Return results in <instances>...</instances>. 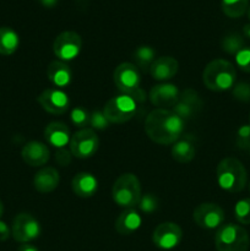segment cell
<instances>
[{"label":"cell","instance_id":"obj_1","mask_svg":"<svg viewBox=\"0 0 250 251\" xmlns=\"http://www.w3.org/2000/svg\"><path fill=\"white\" fill-rule=\"evenodd\" d=\"M185 122L173 110L156 108L145 120V132L158 145H173L183 136Z\"/></svg>","mask_w":250,"mask_h":251},{"label":"cell","instance_id":"obj_2","mask_svg":"<svg viewBox=\"0 0 250 251\" xmlns=\"http://www.w3.org/2000/svg\"><path fill=\"white\" fill-rule=\"evenodd\" d=\"M237 80L235 66L225 59H215L203 69V85L215 92H223L234 87Z\"/></svg>","mask_w":250,"mask_h":251},{"label":"cell","instance_id":"obj_3","mask_svg":"<svg viewBox=\"0 0 250 251\" xmlns=\"http://www.w3.org/2000/svg\"><path fill=\"white\" fill-rule=\"evenodd\" d=\"M216 176L220 188L228 193H239L245 188L248 181L247 169L234 157L223 158L218 163Z\"/></svg>","mask_w":250,"mask_h":251},{"label":"cell","instance_id":"obj_4","mask_svg":"<svg viewBox=\"0 0 250 251\" xmlns=\"http://www.w3.org/2000/svg\"><path fill=\"white\" fill-rule=\"evenodd\" d=\"M113 201L124 208H134L141 199V184L132 173L122 174L115 180L112 189Z\"/></svg>","mask_w":250,"mask_h":251},{"label":"cell","instance_id":"obj_5","mask_svg":"<svg viewBox=\"0 0 250 251\" xmlns=\"http://www.w3.org/2000/svg\"><path fill=\"white\" fill-rule=\"evenodd\" d=\"M249 245V234L239 225H222L215 234V247L217 251H248Z\"/></svg>","mask_w":250,"mask_h":251},{"label":"cell","instance_id":"obj_6","mask_svg":"<svg viewBox=\"0 0 250 251\" xmlns=\"http://www.w3.org/2000/svg\"><path fill=\"white\" fill-rule=\"evenodd\" d=\"M136 109V100L131 96L122 93L117 97L110 98L105 103L103 113H104L108 122L112 123V124H123V123L129 122L135 117Z\"/></svg>","mask_w":250,"mask_h":251},{"label":"cell","instance_id":"obj_7","mask_svg":"<svg viewBox=\"0 0 250 251\" xmlns=\"http://www.w3.org/2000/svg\"><path fill=\"white\" fill-rule=\"evenodd\" d=\"M70 151L73 156L85 159L95 156L100 147V140L92 129H81L70 137Z\"/></svg>","mask_w":250,"mask_h":251},{"label":"cell","instance_id":"obj_8","mask_svg":"<svg viewBox=\"0 0 250 251\" xmlns=\"http://www.w3.org/2000/svg\"><path fill=\"white\" fill-rule=\"evenodd\" d=\"M41 225L29 213H19L12 222L11 234L16 242L26 244L41 235Z\"/></svg>","mask_w":250,"mask_h":251},{"label":"cell","instance_id":"obj_9","mask_svg":"<svg viewBox=\"0 0 250 251\" xmlns=\"http://www.w3.org/2000/svg\"><path fill=\"white\" fill-rule=\"evenodd\" d=\"M113 80L118 90L124 95H130L140 87L141 75L139 68L132 63H122L115 68Z\"/></svg>","mask_w":250,"mask_h":251},{"label":"cell","instance_id":"obj_10","mask_svg":"<svg viewBox=\"0 0 250 251\" xmlns=\"http://www.w3.org/2000/svg\"><path fill=\"white\" fill-rule=\"evenodd\" d=\"M193 220L203 229H216L223 225L225 211L217 203L203 202L196 206L193 212Z\"/></svg>","mask_w":250,"mask_h":251},{"label":"cell","instance_id":"obj_11","mask_svg":"<svg viewBox=\"0 0 250 251\" xmlns=\"http://www.w3.org/2000/svg\"><path fill=\"white\" fill-rule=\"evenodd\" d=\"M82 41L76 32L64 31L54 39L53 51L61 61H70L80 54Z\"/></svg>","mask_w":250,"mask_h":251},{"label":"cell","instance_id":"obj_12","mask_svg":"<svg viewBox=\"0 0 250 251\" xmlns=\"http://www.w3.org/2000/svg\"><path fill=\"white\" fill-rule=\"evenodd\" d=\"M183 239V230L176 223L163 222L154 228L152 242L158 249L172 250L178 247Z\"/></svg>","mask_w":250,"mask_h":251},{"label":"cell","instance_id":"obj_13","mask_svg":"<svg viewBox=\"0 0 250 251\" xmlns=\"http://www.w3.org/2000/svg\"><path fill=\"white\" fill-rule=\"evenodd\" d=\"M41 107L50 114H64L70 107V100L68 95L60 88H48L44 90L37 98Z\"/></svg>","mask_w":250,"mask_h":251},{"label":"cell","instance_id":"obj_14","mask_svg":"<svg viewBox=\"0 0 250 251\" xmlns=\"http://www.w3.org/2000/svg\"><path fill=\"white\" fill-rule=\"evenodd\" d=\"M180 93L178 87L172 83H161L152 87L150 91V100L152 104L158 108L168 109V107H174L178 103Z\"/></svg>","mask_w":250,"mask_h":251},{"label":"cell","instance_id":"obj_15","mask_svg":"<svg viewBox=\"0 0 250 251\" xmlns=\"http://www.w3.org/2000/svg\"><path fill=\"white\" fill-rule=\"evenodd\" d=\"M22 159L25 163L31 167H42L49 161V152L48 146L41 141H29L24 146L21 151Z\"/></svg>","mask_w":250,"mask_h":251},{"label":"cell","instance_id":"obj_16","mask_svg":"<svg viewBox=\"0 0 250 251\" xmlns=\"http://www.w3.org/2000/svg\"><path fill=\"white\" fill-rule=\"evenodd\" d=\"M179 64L173 56H161L152 63L150 68V74L157 81H167L176 75Z\"/></svg>","mask_w":250,"mask_h":251},{"label":"cell","instance_id":"obj_17","mask_svg":"<svg viewBox=\"0 0 250 251\" xmlns=\"http://www.w3.org/2000/svg\"><path fill=\"white\" fill-rule=\"evenodd\" d=\"M59 183H60V176L54 167H44L39 169L33 178L34 189L42 194L51 193L55 190Z\"/></svg>","mask_w":250,"mask_h":251},{"label":"cell","instance_id":"obj_18","mask_svg":"<svg viewBox=\"0 0 250 251\" xmlns=\"http://www.w3.org/2000/svg\"><path fill=\"white\" fill-rule=\"evenodd\" d=\"M71 188H73L74 194L78 198H92L98 190V180L93 174L81 172L73 178Z\"/></svg>","mask_w":250,"mask_h":251},{"label":"cell","instance_id":"obj_19","mask_svg":"<svg viewBox=\"0 0 250 251\" xmlns=\"http://www.w3.org/2000/svg\"><path fill=\"white\" fill-rule=\"evenodd\" d=\"M47 144L55 149H64L70 142V130L64 123L51 122L44 129Z\"/></svg>","mask_w":250,"mask_h":251},{"label":"cell","instance_id":"obj_20","mask_svg":"<svg viewBox=\"0 0 250 251\" xmlns=\"http://www.w3.org/2000/svg\"><path fill=\"white\" fill-rule=\"evenodd\" d=\"M196 153V146L191 135L181 136L172 146V157L179 163H189L194 159Z\"/></svg>","mask_w":250,"mask_h":251},{"label":"cell","instance_id":"obj_21","mask_svg":"<svg viewBox=\"0 0 250 251\" xmlns=\"http://www.w3.org/2000/svg\"><path fill=\"white\" fill-rule=\"evenodd\" d=\"M141 222V216L134 208H126L118 216L114 227L120 235H130L139 229Z\"/></svg>","mask_w":250,"mask_h":251},{"label":"cell","instance_id":"obj_22","mask_svg":"<svg viewBox=\"0 0 250 251\" xmlns=\"http://www.w3.org/2000/svg\"><path fill=\"white\" fill-rule=\"evenodd\" d=\"M47 75H48L49 81L59 88H64L70 85L71 77H73L71 69L69 68L68 64L61 60L51 61L47 69Z\"/></svg>","mask_w":250,"mask_h":251},{"label":"cell","instance_id":"obj_23","mask_svg":"<svg viewBox=\"0 0 250 251\" xmlns=\"http://www.w3.org/2000/svg\"><path fill=\"white\" fill-rule=\"evenodd\" d=\"M20 44L19 34L10 27H0V54L11 55Z\"/></svg>","mask_w":250,"mask_h":251},{"label":"cell","instance_id":"obj_24","mask_svg":"<svg viewBox=\"0 0 250 251\" xmlns=\"http://www.w3.org/2000/svg\"><path fill=\"white\" fill-rule=\"evenodd\" d=\"M221 7L225 16L238 19L248 11L249 0H221Z\"/></svg>","mask_w":250,"mask_h":251},{"label":"cell","instance_id":"obj_25","mask_svg":"<svg viewBox=\"0 0 250 251\" xmlns=\"http://www.w3.org/2000/svg\"><path fill=\"white\" fill-rule=\"evenodd\" d=\"M154 56H156V50L150 46H141L134 51V59L136 66L142 69V70H147V69L151 68L152 63L156 60Z\"/></svg>","mask_w":250,"mask_h":251},{"label":"cell","instance_id":"obj_26","mask_svg":"<svg viewBox=\"0 0 250 251\" xmlns=\"http://www.w3.org/2000/svg\"><path fill=\"white\" fill-rule=\"evenodd\" d=\"M221 47L223 50L228 54L237 55L243 48H244V39L238 33L225 34L221 41Z\"/></svg>","mask_w":250,"mask_h":251},{"label":"cell","instance_id":"obj_27","mask_svg":"<svg viewBox=\"0 0 250 251\" xmlns=\"http://www.w3.org/2000/svg\"><path fill=\"white\" fill-rule=\"evenodd\" d=\"M234 216L240 225H250V199H243L235 203Z\"/></svg>","mask_w":250,"mask_h":251},{"label":"cell","instance_id":"obj_28","mask_svg":"<svg viewBox=\"0 0 250 251\" xmlns=\"http://www.w3.org/2000/svg\"><path fill=\"white\" fill-rule=\"evenodd\" d=\"M90 115L91 114L85 109V108L76 107L71 110L70 119L76 127L85 129V127L90 124Z\"/></svg>","mask_w":250,"mask_h":251},{"label":"cell","instance_id":"obj_29","mask_svg":"<svg viewBox=\"0 0 250 251\" xmlns=\"http://www.w3.org/2000/svg\"><path fill=\"white\" fill-rule=\"evenodd\" d=\"M172 110H173L176 115H179L184 122L188 119H191V118L196 114V112H198L196 108H194L193 105H190L189 103L184 102V100H178V103L174 105Z\"/></svg>","mask_w":250,"mask_h":251},{"label":"cell","instance_id":"obj_30","mask_svg":"<svg viewBox=\"0 0 250 251\" xmlns=\"http://www.w3.org/2000/svg\"><path fill=\"white\" fill-rule=\"evenodd\" d=\"M137 206H139L141 212L152 213L154 211H157V208H158V199L153 194H146V195L141 196Z\"/></svg>","mask_w":250,"mask_h":251},{"label":"cell","instance_id":"obj_31","mask_svg":"<svg viewBox=\"0 0 250 251\" xmlns=\"http://www.w3.org/2000/svg\"><path fill=\"white\" fill-rule=\"evenodd\" d=\"M233 97L243 103L250 102V83L239 82L233 87Z\"/></svg>","mask_w":250,"mask_h":251},{"label":"cell","instance_id":"obj_32","mask_svg":"<svg viewBox=\"0 0 250 251\" xmlns=\"http://www.w3.org/2000/svg\"><path fill=\"white\" fill-rule=\"evenodd\" d=\"M90 125L92 130H104L109 126V122L105 118L104 113L100 110H95L90 115Z\"/></svg>","mask_w":250,"mask_h":251},{"label":"cell","instance_id":"obj_33","mask_svg":"<svg viewBox=\"0 0 250 251\" xmlns=\"http://www.w3.org/2000/svg\"><path fill=\"white\" fill-rule=\"evenodd\" d=\"M237 146L240 150L250 149V125L245 124L239 127L237 132Z\"/></svg>","mask_w":250,"mask_h":251},{"label":"cell","instance_id":"obj_34","mask_svg":"<svg viewBox=\"0 0 250 251\" xmlns=\"http://www.w3.org/2000/svg\"><path fill=\"white\" fill-rule=\"evenodd\" d=\"M235 63L240 70L250 74V47H245L235 55Z\"/></svg>","mask_w":250,"mask_h":251},{"label":"cell","instance_id":"obj_35","mask_svg":"<svg viewBox=\"0 0 250 251\" xmlns=\"http://www.w3.org/2000/svg\"><path fill=\"white\" fill-rule=\"evenodd\" d=\"M179 100L189 103V104L193 105V107L196 108L198 110L200 109L201 105H202V100H201V98L199 97V95L196 93V91L191 90V88H186V90L180 95Z\"/></svg>","mask_w":250,"mask_h":251},{"label":"cell","instance_id":"obj_36","mask_svg":"<svg viewBox=\"0 0 250 251\" xmlns=\"http://www.w3.org/2000/svg\"><path fill=\"white\" fill-rule=\"evenodd\" d=\"M73 159V153L66 149H58L55 153V162L60 167H68Z\"/></svg>","mask_w":250,"mask_h":251},{"label":"cell","instance_id":"obj_37","mask_svg":"<svg viewBox=\"0 0 250 251\" xmlns=\"http://www.w3.org/2000/svg\"><path fill=\"white\" fill-rule=\"evenodd\" d=\"M11 235V230H10L9 226L4 222V221L0 220V242H5L7 240Z\"/></svg>","mask_w":250,"mask_h":251},{"label":"cell","instance_id":"obj_38","mask_svg":"<svg viewBox=\"0 0 250 251\" xmlns=\"http://www.w3.org/2000/svg\"><path fill=\"white\" fill-rule=\"evenodd\" d=\"M38 1L41 2L42 6L47 7V9H51V7H54L58 4L59 0H38Z\"/></svg>","mask_w":250,"mask_h":251},{"label":"cell","instance_id":"obj_39","mask_svg":"<svg viewBox=\"0 0 250 251\" xmlns=\"http://www.w3.org/2000/svg\"><path fill=\"white\" fill-rule=\"evenodd\" d=\"M19 251H39V250L37 249V248L34 247V245L26 243V244H22L21 247L19 248Z\"/></svg>","mask_w":250,"mask_h":251},{"label":"cell","instance_id":"obj_40","mask_svg":"<svg viewBox=\"0 0 250 251\" xmlns=\"http://www.w3.org/2000/svg\"><path fill=\"white\" fill-rule=\"evenodd\" d=\"M243 33H244V36L247 38H250V24L245 25L244 28H243Z\"/></svg>","mask_w":250,"mask_h":251},{"label":"cell","instance_id":"obj_41","mask_svg":"<svg viewBox=\"0 0 250 251\" xmlns=\"http://www.w3.org/2000/svg\"><path fill=\"white\" fill-rule=\"evenodd\" d=\"M2 212H4V206H2L1 201H0V218H1V216H2Z\"/></svg>","mask_w":250,"mask_h":251},{"label":"cell","instance_id":"obj_42","mask_svg":"<svg viewBox=\"0 0 250 251\" xmlns=\"http://www.w3.org/2000/svg\"><path fill=\"white\" fill-rule=\"evenodd\" d=\"M248 17H249V20H250V5H249V7H248Z\"/></svg>","mask_w":250,"mask_h":251},{"label":"cell","instance_id":"obj_43","mask_svg":"<svg viewBox=\"0 0 250 251\" xmlns=\"http://www.w3.org/2000/svg\"><path fill=\"white\" fill-rule=\"evenodd\" d=\"M248 189H249V193H250V183H249V185H248Z\"/></svg>","mask_w":250,"mask_h":251},{"label":"cell","instance_id":"obj_44","mask_svg":"<svg viewBox=\"0 0 250 251\" xmlns=\"http://www.w3.org/2000/svg\"><path fill=\"white\" fill-rule=\"evenodd\" d=\"M249 125H250V117H249Z\"/></svg>","mask_w":250,"mask_h":251},{"label":"cell","instance_id":"obj_45","mask_svg":"<svg viewBox=\"0 0 250 251\" xmlns=\"http://www.w3.org/2000/svg\"><path fill=\"white\" fill-rule=\"evenodd\" d=\"M249 151H250V149H249Z\"/></svg>","mask_w":250,"mask_h":251}]
</instances>
